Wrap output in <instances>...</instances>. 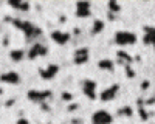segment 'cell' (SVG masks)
Listing matches in <instances>:
<instances>
[{
  "label": "cell",
  "instance_id": "e0dca14e",
  "mask_svg": "<svg viewBox=\"0 0 155 124\" xmlns=\"http://www.w3.org/2000/svg\"><path fill=\"white\" fill-rule=\"evenodd\" d=\"M101 30H102V22H101V20L95 22V27H93V33H99Z\"/></svg>",
  "mask_w": 155,
  "mask_h": 124
},
{
  "label": "cell",
  "instance_id": "30bf717a",
  "mask_svg": "<svg viewBox=\"0 0 155 124\" xmlns=\"http://www.w3.org/2000/svg\"><path fill=\"white\" fill-rule=\"evenodd\" d=\"M90 14V3H78V16L79 17H87Z\"/></svg>",
  "mask_w": 155,
  "mask_h": 124
},
{
  "label": "cell",
  "instance_id": "8fae6325",
  "mask_svg": "<svg viewBox=\"0 0 155 124\" xmlns=\"http://www.w3.org/2000/svg\"><path fill=\"white\" fill-rule=\"evenodd\" d=\"M116 92H118V85H113V87H110V89H107L104 93H102L101 98L104 99V101H107V99H113V96L116 95Z\"/></svg>",
  "mask_w": 155,
  "mask_h": 124
},
{
  "label": "cell",
  "instance_id": "7c38bea8",
  "mask_svg": "<svg viewBox=\"0 0 155 124\" xmlns=\"http://www.w3.org/2000/svg\"><path fill=\"white\" fill-rule=\"evenodd\" d=\"M88 57V51L87 50H78L76 51V56H74V60L76 64H82V62H85Z\"/></svg>",
  "mask_w": 155,
  "mask_h": 124
},
{
  "label": "cell",
  "instance_id": "5bb4252c",
  "mask_svg": "<svg viewBox=\"0 0 155 124\" xmlns=\"http://www.w3.org/2000/svg\"><path fill=\"white\" fill-rule=\"evenodd\" d=\"M23 56H25V53L22 51V50H12V51L9 53V57L14 60V62H19V60H22L23 59Z\"/></svg>",
  "mask_w": 155,
  "mask_h": 124
},
{
  "label": "cell",
  "instance_id": "ba28073f",
  "mask_svg": "<svg viewBox=\"0 0 155 124\" xmlns=\"http://www.w3.org/2000/svg\"><path fill=\"white\" fill-rule=\"evenodd\" d=\"M2 79L3 82H9V84H17L19 81H20V76L16 73V71H8V73H5V74H2Z\"/></svg>",
  "mask_w": 155,
  "mask_h": 124
},
{
  "label": "cell",
  "instance_id": "277c9868",
  "mask_svg": "<svg viewBox=\"0 0 155 124\" xmlns=\"http://www.w3.org/2000/svg\"><path fill=\"white\" fill-rule=\"evenodd\" d=\"M47 53H48V50H47L44 45L34 44V45L31 47V50H30L28 57H30V59H34V57H37V56H44V54H47Z\"/></svg>",
  "mask_w": 155,
  "mask_h": 124
},
{
  "label": "cell",
  "instance_id": "7a4b0ae2",
  "mask_svg": "<svg viewBox=\"0 0 155 124\" xmlns=\"http://www.w3.org/2000/svg\"><path fill=\"white\" fill-rule=\"evenodd\" d=\"M16 25H17V27H19L25 34H27V37H31V36H34L36 33H37V34L41 33V30H37V28L34 27V25H33V23H30V22H17Z\"/></svg>",
  "mask_w": 155,
  "mask_h": 124
},
{
  "label": "cell",
  "instance_id": "52a82bcc",
  "mask_svg": "<svg viewBox=\"0 0 155 124\" xmlns=\"http://www.w3.org/2000/svg\"><path fill=\"white\" fill-rule=\"evenodd\" d=\"M58 70H59L58 65H48L47 68L41 70V76L44 79H51V78H54V74L58 73Z\"/></svg>",
  "mask_w": 155,
  "mask_h": 124
},
{
  "label": "cell",
  "instance_id": "9a60e30c",
  "mask_svg": "<svg viewBox=\"0 0 155 124\" xmlns=\"http://www.w3.org/2000/svg\"><path fill=\"white\" fill-rule=\"evenodd\" d=\"M9 5L12 8H19V9H25V11L30 9V3L28 2H11Z\"/></svg>",
  "mask_w": 155,
  "mask_h": 124
},
{
  "label": "cell",
  "instance_id": "3957f363",
  "mask_svg": "<svg viewBox=\"0 0 155 124\" xmlns=\"http://www.w3.org/2000/svg\"><path fill=\"white\" fill-rule=\"evenodd\" d=\"M112 115H109L106 110H99L93 115V124H110Z\"/></svg>",
  "mask_w": 155,
  "mask_h": 124
},
{
  "label": "cell",
  "instance_id": "9c48e42d",
  "mask_svg": "<svg viewBox=\"0 0 155 124\" xmlns=\"http://www.w3.org/2000/svg\"><path fill=\"white\" fill-rule=\"evenodd\" d=\"M31 101H44L47 99V96H50V92H37V90H31L28 93Z\"/></svg>",
  "mask_w": 155,
  "mask_h": 124
},
{
  "label": "cell",
  "instance_id": "6da1fadb",
  "mask_svg": "<svg viewBox=\"0 0 155 124\" xmlns=\"http://www.w3.org/2000/svg\"><path fill=\"white\" fill-rule=\"evenodd\" d=\"M115 42L124 47V45H132L137 42V36L132 34V33H127V31H120V33H116L115 36Z\"/></svg>",
  "mask_w": 155,
  "mask_h": 124
},
{
  "label": "cell",
  "instance_id": "5b68a950",
  "mask_svg": "<svg viewBox=\"0 0 155 124\" xmlns=\"http://www.w3.org/2000/svg\"><path fill=\"white\" fill-rule=\"evenodd\" d=\"M82 90H84V93H85L90 99H95L96 84H95L93 81H84V82H82Z\"/></svg>",
  "mask_w": 155,
  "mask_h": 124
},
{
  "label": "cell",
  "instance_id": "4fadbf2b",
  "mask_svg": "<svg viewBox=\"0 0 155 124\" xmlns=\"http://www.w3.org/2000/svg\"><path fill=\"white\" fill-rule=\"evenodd\" d=\"M146 31H147V34L144 36V42L152 44L153 48H155V28H147Z\"/></svg>",
  "mask_w": 155,
  "mask_h": 124
},
{
  "label": "cell",
  "instance_id": "8992f818",
  "mask_svg": "<svg viewBox=\"0 0 155 124\" xmlns=\"http://www.w3.org/2000/svg\"><path fill=\"white\" fill-rule=\"evenodd\" d=\"M51 39H53L54 42H58V44H61V45H64V44H67V42H68L70 34H67V33H61V31H53V33H51Z\"/></svg>",
  "mask_w": 155,
  "mask_h": 124
},
{
  "label": "cell",
  "instance_id": "2e32d148",
  "mask_svg": "<svg viewBox=\"0 0 155 124\" xmlns=\"http://www.w3.org/2000/svg\"><path fill=\"white\" fill-rule=\"evenodd\" d=\"M99 67L101 68H113V65H112V62H109V60H102V62H99Z\"/></svg>",
  "mask_w": 155,
  "mask_h": 124
}]
</instances>
